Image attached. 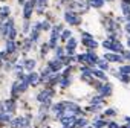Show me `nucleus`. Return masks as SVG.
Instances as JSON below:
<instances>
[{
	"instance_id": "f257e3e1",
	"label": "nucleus",
	"mask_w": 130,
	"mask_h": 128,
	"mask_svg": "<svg viewBox=\"0 0 130 128\" xmlns=\"http://www.w3.org/2000/svg\"><path fill=\"white\" fill-rule=\"evenodd\" d=\"M60 32H63V29H61L60 25L52 28V31H51V40H49V46H51V49H55V47H57V41H58L60 37H61Z\"/></svg>"
},
{
	"instance_id": "f03ea898",
	"label": "nucleus",
	"mask_w": 130,
	"mask_h": 128,
	"mask_svg": "<svg viewBox=\"0 0 130 128\" xmlns=\"http://www.w3.org/2000/svg\"><path fill=\"white\" fill-rule=\"evenodd\" d=\"M64 20H66V23H69L72 26H78L81 23V17L75 11H66L64 12Z\"/></svg>"
},
{
	"instance_id": "7ed1b4c3",
	"label": "nucleus",
	"mask_w": 130,
	"mask_h": 128,
	"mask_svg": "<svg viewBox=\"0 0 130 128\" xmlns=\"http://www.w3.org/2000/svg\"><path fill=\"white\" fill-rule=\"evenodd\" d=\"M34 8H35V3L32 2V0H28V2H25V5H23V17H25V20H29V18L32 17Z\"/></svg>"
},
{
	"instance_id": "20e7f679",
	"label": "nucleus",
	"mask_w": 130,
	"mask_h": 128,
	"mask_svg": "<svg viewBox=\"0 0 130 128\" xmlns=\"http://www.w3.org/2000/svg\"><path fill=\"white\" fill-rule=\"evenodd\" d=\"M47 67L51 69L52 73H58V72L63 69V61H61L60 58H54V59H51V61L47 62Z\"/></svg>"
},
{
	"instance_id": "39448f33",
	"label": "nucleus",
	"mask_w": 130,
	"mask_h": 128,
	"mask_svg": "<svg viewBox=\"0 0 130 128\" xmlns=\"http://www.w3.org/2000/svg\"><path fill=\"white\" fill-rule=\"evenodd\" d=\"M12 28H14V20H12V18H8L5 23L0 25V31H2V35H3L5 38H8V34L11 32Z\"/></svg>"
},
{
	"instance_id": "423d86ee",
	"label": "nucleus",
	"mask_w": 130,
	"mask_h": 128,
	"mask_svg": "<svg viewBox=\"0 0 130 128\" xmlns=\"http://www.w3.org/2000/svg\"><path fill=\"white\" fill-rule=\"evenodd\" d=\"M104 59H107L109 62H122V56L121 55H118L116 52H107V53H104Z\"/></svg>"
},
{
	"instance_id": "0eeeda50",
	"label": "nucleus",
	"mask_w": 130,
	"mask_h": 128,
	"mask_svg": "<svg viewBox=\"0 0 130 128\" xmlns=\"http://www.w3.org/2000/svg\"><path fill=\"white\" fill-rule=\"evenodd\" d=\"M52 96H54V90H52V89H44L43 92H40V93H38L37 99H38L40 102H44V101L51 99Z\"/></svg>"
},
{
	"instance_id": "6e6552de",
	"label": "nucleus",
	"mask_w": 130,
	"mask_h": 128,
	"mask_svg": "<svg viewBox=\"0 0 130 128\" xmlns=\"http://www.w3.org/2000/svg\"><path fill=\"white\" fill-rule=\"evenodd\" d=\"M20 46H22L20 43H15L14 40H8V41H6V47H5V50H6L8 53H14Z\"/></svg>"
},
{
	"instance_id": "1a4fd4ad",
	"label": "nucleus",
	"mask_w": 130,
	"mask_h": 128,
	"mask_svg": "<svg viewBox=\"0 0 130 128\" xmlns=\"http://www.w3.org/2000/svg\"><path fill=\"white\" fill-rule=\"evenodd\" d=\"M75 47H77V40L75 38H69L66 41V52H68V55H74Z\"/></svg>"
},
{
	"instance_id": "9d476101",
	"label": "nucleus",
	"mask_w": 130,
	"mask_h": 128,
	"mask_svg": "<svg viewBox=\"0 0 130 128\" xmlns=\"http://www.w3.org/2000/svg\"><path fill=\"white\" fill-rule=\"evenodd\" d=\"M25 81H28V82H29V86H37V84L40 82V76H38V73L31 72V73L26 76V79H25Z\"/></svg>"
},
{
	"instance_id": "9b49d317",
	"label": "nucleus",
	"mask_w": 130,
	"mask_h": 128,
	"mask_svg": "<svg viewBox=\"0 0 130 128\" xmlns=\"http://www.w3.org/2000/svg\"><path fill=\"white\" fill-rule=\"evenodd\" d=\"M11 14V9L9 6H3V8H0V25L5 23L8 20V15Z\"/></svg>"
},
{
	"instance_id": "f8f14e48",
	"label": "nucleus",
	"mask_w": 130,
	"mask_h": 128,
	"mask_svg": "<svg viewBox=\"0 0 130 128\" xmlns=\"http://www.w3.org/2000/svg\"><path fill=\"white\" fill-rule=\"evenodd\" d=\"M86 56H87V66H93V64H96V62H98V59H100V58L96 56V53H95V52H92V50H90V52H87V53H86Z\"/></svg>"
},
{
	"instance_id": "ddd939ff",
	"label": "nucleus",
	"mask_w": 130,
	"mask_h": 128,
	"mask_svg": "<svg viewBox=\"0 0 130 128\" xmlns=\"http://www.w3.org/2000/svg\"><path fill=\"white\" fill-rule=\"evenodd\" d=\"M87 5H89V8L101 9L104 6V0H87Z\"/></svg>"
},
{
	"instance_id": "4468645a",
	"label": "nucleus",
	"mask_w": 130,
	"mask_h": 128,
	"mask_svg": "<svg viewBox=\"0 0 130 128\" xmlns=\"http://www.w3.org/2000/svg\"><path fill=\"white\" fill-rule=\"evenodd\" d=\"M3 104H5V111H6V113H14V111H15V102H14V99L5 101Z\"/></svg>"
},
{
	"instance_id": "2eb2a0df",
	"label": "nucleus",
	"mask_w": 130,
	"mask_h": 128,
	"mask_svg": "<svg viewBox=\"0 0 130 128\" xmlns=\"http://www.w3.org/2000/svg\"><path fill=\"white\" fill-rule=\"evenodd\" d=\"M83 44L89 49H96L98 47V43L93 40V38H83Z\"/></svg>"
},
{
	"instance_id": "dca6fc26",
	"label": "nucleus",
	"mask_w": 130,
	"mask_h": 128,
	"mask_svg": "<svg viewBox=\"0 0 130 128\" xmlns=\"http://www.w3.org/2000/svg\"><path fill=\"white\" fill-rule=\"evenodd\" d=\"M112 90H113V89H112V86H110L109 82H106V84L101 86V89H100V92H101L103 96H110V95H112Z\"/></svg>"
},
{
	"instance_id": "f3484780",
	"label": "nucleus",
	"mask_w": 130,
	"mask_h": 128,
	"mask_svg": "<svg viewBox=\"0 0 130 128\" xmlns=\"http://www.w3.org/2000/svg\"><path fill=\"white\" fill-rule=\"evenodd\" d=\"M112 52H116V53H124V47H122V44H121L118 40H115V41L112 43Z\"/></svg>"
},
{
	"instance_id": "a211bd4d",
	"label": "nucleus",
	"mask_w": 130,
	"mask_h": 128,
	"mask_svg": "<svg viewBox=\"0 0 130 128\" xmlns=\"http://www.w3.org/2000/svg\"><path fill=\"white\" fill-rule=\"evenodd\" d=\"M92 75H93V76H96V78H98V79H101V81H106V79H107V76H106L104 70H101V69L92 70Z\"/></svg>"
},
{
	"instance_id": "6ab92c4d",
	"label": "nucleus",
	"mask_w": 130,
	"mask_h": 128,
	"mask_svg": "<svg viewBox=\"0 0 130 128\" xmlns=\"http://www.w3.org/2000/svg\"><path fill=\"white\" fill-rule=\"evenodd\" d=\"M86 125H87V119H84V117H78L75 120V123H74L75 128H84Z\"/></svg>"
},
{
	"instance_id": "aec40b11",
	"label": "nucleus",
	"mask_w": 130,
	"mask_h": 128,
	"mask_svg": "<svg viewBox=\"0 0 130 128\" xmlns=\"http://www.w3.org/2000/svg\"><path fill=\"white\" fill-rule=\"evenodd\" d=\"M69 38H72V32H71L69 29H64V31L61 32V37H60V40H61V41H68Z\"/></svg>"
},
{
	"instance_id": "412c9836",
	"label": "nucleus",
	"mask_w": 130,
	"mask_h": 128,
	"mask_svg": "<svg viewBox=\"0 0 130 128\" xmlns=\"http://www.w3.org/2000/svg\"><path fill=\"white\" fill-rule=\"evenodd\" d=\"M23 66H25L26 70H34V67H35V59H26L23 62Z\"/></svg>"
},
{
	"instance_id": "4be33fe9",
	"label": "nucleus",
	"mask_w": 130,
	"mask_h": 128,
	"mask_svg": "<svg viewBox=\"0 0 130 128\" xmlns=\"http://www.w3.org/2000/svg\"><path fill=\"white\" fill-rule=\"evenodd\" d=\"M96 66H98L101 70H109V61H107V59H98Z\"/></svg>"
},
{
	"instance_id": "5701e85b",
	"label": "nucleus",
	"mask_w": 130,
	"mask_h": 128,
	"mask_svg": "<svg viewBox=\"0 0 130 128\" xmlns=\"http://www.w3.org/2000/svg\"><path fill=\"white\" fill-rule=\"evenodd\" d=\"M40 32H41V31H38V29H34V28H32V31H31V37H29V38L35 43V41L38 40V37H40Z\"/></svg>"
},
{
	"instance_id": "b1692460",
	"label": "nucleus",
	"mask_w": 130,
	"mask_h": 128,
	"mask_svg": "<svg viewBox=\"0 0 130 128\" xmlns=\"http://www.w3.org/2000/svg\"><path fill=\"white\" fill-rule=\"evenodd\" d=\"M19 86H20V81H15V82L12 84V89H11V93H12V96H17V95L20 93V89H19Z\"/></svg>"
},
{
	"instance_id": "393cba45",
	"label": "nucleus",
	"mask_w": 130,
	"mask_h": 128,
	"mask_svg": "<svg viewBox=\"0 0 130 128\" xmlns=\"http://www.w3.org/2000/svg\"><path fill=\"white\" fill-rule=\"evenodd\" d=\"M63 56H64V49L60 47V46H57V47H55V58H60V59H61Z\"/></svg>"
},
{
	"instance_id": "a878e982",
	"label": "nucleus",
	"mask_w": 130,
	"mask_h": 128,
	"mask_svg": "<svg viewBox=\"0 0 130 128\" xmlns=\"http://www.w3.org/2000/svg\"><path fill=\"white\" fill-rule=\"evenodd\" d=\"M69 84H71V79H69L68 76H63V78H61V81H60V86H61L63 89H66Z\"/></svg>"
},
{
	"instance_id": "bb28decb",
	"label": "nucleus",
	"mask_w": 130,
	"mask_h": 128,
	"mask_svg": "<svg viewBox=\"0 0 130 128\" xmlns=\"http://www.w3.org/2000/svg\"><path fill=\"white\" fill-rule=\"evenodd\" d=\"M103 126H106V122H104V120L96 119V120L93 122V128H103Z\"/></svg>"
},
{
	"instance_id": "cd10ccee",
	"label": "nucleus",
	"mask_w": 130,
	"mask_h": 128,
	"mask_svg": "<svg viewBox=\"0 0 130 128\" xmlns=\"http://www.w3.org/2000/svg\"><path fill=\"white\" fill-rule=\"evenodd\" d=\"M32 43H34V41H32L31 38H28V40L25 41V44H23V50H25V52H28V50L31 49V44H32Z\"/></svg>"
},
{
	"instance_id": "c85d7f7f",
	"label": "nucleus",
	"mask_w": 130,
	"mask_h": 128,
	"mask_svg": "<svg viewBox=\"0 0 130 128\" xmlns=\"http://www.w3.org/2000/svg\"><path fill=\"white\" fill-rule=\"evenodd\" d=\"M15 37H17V29H15V28H12V29H11V32L8 34V38H6V40H14Z\"/></svg>"
},
{
	"instance_id": "c756f323",
	"label": "nucleus",
	"mask_w": 130,
	"mask_h": 128,
	"mask_svg": "<svg viewBox=\"0 0 130 128\" xmlns=\"http://www.w3.org/2000/svg\"><path fill=\"white\" fill-rule=\"evenodd\" d=\"M112 40H104V43H103V47L104 49H107V50H112Z\"/></svg>"
},
{
	"instance_id": "7c9ffc66",
	"label": "nucleus",
	"mask_w": 130,
	"mask_h": 128,
	"mask_svg": "<svg viewBox=\"0 0 130 128\" xmlns=\"http://www.w3.org/2000/svg\"><path fill=\"white\" fill-rule=\"evenodd\" d=\"M20 126V117H15L11 120V128H19Z\"/></svg>"
},
{
	"instance_id": "2f4dec72",
	"label": "nucleus",
	"mask_w": 130,
	"mask_h": 128,
	"mask_svg": "<svg viewBox=\"0 0 130 128\" xmlns=\"http://www.w3.org/2000/svg\"><path fill=\"white\" fill-rule=\"evenodd\" d=\"M41 29H43V31H49V29H51V25H49V22H47V20L41 22Z\"/></svg>"
},
{
	"instance_id": "473e14b6",
	"label": "nucleus",
	"mask_w": 130,
	"mask_h": 128,
	"mask_svg": "<svg viewBox=\"0 0 130 128\" xmlns=\"http://www.w3.org/2000/svg\"><path fill=\"white\" fill-rule=\"evenodd\" d=\"M119 72L121 73H125V75H130V66H122L119 69Z\"/></svg>"
},
{
	"instance_id": "72a5a7b5",
	"label": "nucleus",
	"mask_w": 130,
	"mask_h": 128,
	"mask_svg": "<svg viewBox=\"0 0 130 128\" xmlns=\"http://www.w3.org/2000/svg\"><path fill=\"white\" fill-rule=\"evenodd\" d=\"M49 49H51V46H49V43H47V44H43V46H41V55H46Z\"/></svg>"
},
{
	"instance_id": "f704fd0d",
	"label": "nucleus",
	"mask_w": 130,
	"mask_h": 128,
	"mask_svg": "<svg viewBox=\"0 0 130 128\" xmlns=\"http://www.w3.org/2000/svg\"><path fill=\"white\" fill-rule=\"evenodd\" d=\"M119 78H121V81H122V82H128V81H130V76H128V75H125V73H121V75H119Z\"/></svg>"
},
{
	"instance_id": "c9c22d12",
	"label": "nucleus",
	"mask_w": 130,
	"mask_h": 128,
	"mask_svg": "<svg viewBox=\"0 0 130 128\" xmlns=\"http://www.w3.org/2000/svg\"><path fill=\"white\" fill-rule=\"evenodd\" d=\"M106 116H115L116 114V111L113 110V108H109V110H106V113H104Z\"/></svg>"
},
{
	"instance_id": "e433bc0d",
	"label": "nucleus",
	"mask_w": 130,
	"mask_h": 128,
	"mask_svg": "<svg viewBox=\"0 0 130 128\" xmlns=\"http://www.w3.org/2000/svg\"><path fill=\"white\" fill-rule=\"evenodd\" d=\"M81 37H83V38H93L89 32H81Z\"/></svg>"
},
{
	"instance_id": "4c0bfd02",
	"label": "nucleus",
	"mask_w": 130,
	"mask_h": 128,
	"mask_svg": "<svg viewBox=\"0 0 130 128\" xmlns=\"http://www.w3.org/2000/svg\"><path fill=\"white\" fill-rule=\"evenodd\" d=\"M109 128H119V126H118L115 122H110V123H109Z\"/></svg>"
},
{
	"instance_id": "58836bf2",
	"label": "nucleus",
	"mask_w": 130,
	"mask_h": 128,
	"mask_svg": "<svg viewBox=\"0 0 130 128\" xmlns=\"http://www.w3.org/2000/svg\"><path fill=\"white\" fill-rule=\"evenodd\" d=\"M124 58L130 61V50H128V52H124Z\"/></svg>"
},
{
	"instance_id": "ea45409f",
	"label": "nucleus",
	"mask_w": 130,
	"mask_h": 128,
	"mask_svg": "<svg viewBox=\"0 0 130 128\" xmlns=\"http://www.w3.org/2000/svg\"><path fill=\"white\" fill-rule=\"evenodd\" d=\"M69 73H71V67H68L66 70H64V73H63V76H68Z\"/></svg>"
},
{
	"instance_id": "a19ab883",
	"label": "nucleus",
	"mask_w": 130,
	"mask_h": 128,
	"mask_svg": "<svg viewBox=\"0 0 130 128\" xmlns=\"http://www.w3.org/2000/svg\"><path fill=\"white\" fill-rule=\"evenodd\" d=\"M122 3H127V5H130V0H122Z\"/></svg>"
},
{
	"instance_id": "79ce46f5",
	"label": "nucleus",
	"mask_w": 130,
	"mask_h": 128,
	"mask_svg": "<svg viewBox=\"0 0 130 128\" xmlns=\"http://www.w3.org/2000/svg\"><path fill=\"white\" fill-rule=\"evenodd\" d=\"M25 2H26V0H19V3H20V5H25Z\"/></svg>"
},
{
	"instance_id": "37998d69",
	"label": "nucleus",
	"mask_w": 130,
	"mask_h": 128,
	"mask_svg": "<svg viewBox=\"0 0 130 128\" xmlns=\"http://www.w3.org/2000/svg\"><path fill=\"white\" fill-rule=\"evenodd\" d=\"M125 120H127V123L130 125V117H125Z\"/></svg>"
},
{
	"instance_id": "c03bdc74",
	"label": "nucleus",
	"mask_w": 130,
	"mask_h": 128,
	"mask_svg": "<svg viewBox=\"0 0 130 128\" xmlns=\"http://www.w3.org/2000/svg\"><path fill=\"white\" fill-rule=\"evenodd\" d=\"M127 44H128V47H130V37H128V40H127Z\"/></svg>"
},
{
	"instance_id": "a18cd8bd",
	"label": "nucleus",
	"mask_w": 130,
	"mask_h": 128,
	"mask_svg": "<svg viewBox=\"0 0 130 128\" xmlns=\"http://www.w3.org/2000/svg\"><path fill=\"white\" fill-rule=\"evenodd\" d=\"M104 2H113V0H104Z\"/></svg>"
},
{
	"instance_id": "49530a36",
	"label": "nucleus",
	"mask_w": 130,
	"mask_h": 128,
	"mask_svg": "<svg viewBox=\"0 0 130 128\" xmlns=\"http://www.w3.org/2000/svg\"><path fill=\"white\" fill-rule=\"evenodd\" d=\"M32 2H34V3H35V5H37V0H32Z\"/></svg>"
},
{
	"instance_id": "de8ad7c7",
	"label": "nucleus",
	"mask_w": 130,
	"mask_h": 128,
	"mask_svg": "<svg viewBox=\"0 0 130 128\" xmlns=\"http://www.w3.org/2000/svg\"><path fill=\"white\" fill-rule=\"evenodd\" d=\"M127 128H130V125H128V126H127Z\"/></svg>"
},
{
	"instance_id": "09e8293b",
	"label": "nucleus",
	"mask_w": 130,
	"mask_h": 128,
	"mask_svg": "<svg viewBox=\"0 0 130 128\" xmlns=\"http://www.w3.org/2000/svg\"><path fill=\"white\" fill-rule=\"evenodd\" d=\"M2 2H5V0H2Z\"/></svg>"
},
{
	"instance_id": "8fccbe9b",
	"label": "nucleus",
	"mask_w": 130,
	"mask_h": 128,
	"mask_svg": "<svg viewBox=\"0 0 130 128\" xmlns=\"http://www.w3.org/2000/svg\"><path fill=\"white\" fill-rule=\"evenodd\" d=\"M0 59H2V56H0Z\"/></svg>"
},
{
	"instance_id": "3c124183",
	"label": "nucleus",
	"mask_w": 130,
	"mask_h": 128,
	"mask_svg": "<svg viewBox=\"0 0 130 128\" xmlns=\"http://www.w3.org/2000/svg\"><path fill=\"white\" fill-rule=\"evenodd\" d=\"M47 128H49V126H47Z\"/></svg>"
}]
</instances>
